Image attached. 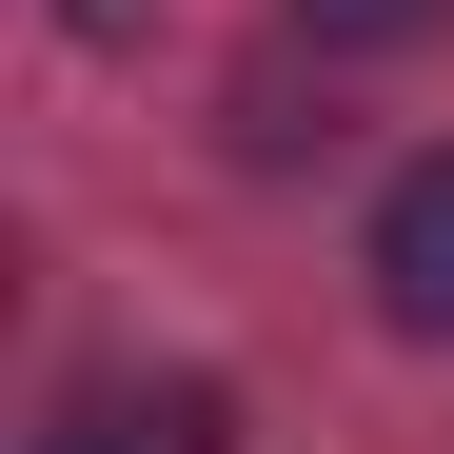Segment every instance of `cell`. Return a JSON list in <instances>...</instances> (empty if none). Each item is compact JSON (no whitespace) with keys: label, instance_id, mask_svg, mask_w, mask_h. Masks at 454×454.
<instances>
[{"label":"cell","instance_id":"cell-1","mask_svg":"<svg viewBox=\"0 0 454 454\" xmlns=\"http://www.w3.org/2000/svg\"><path fill=\"white\" fill-rule=\"evenodd\" d=\"M375 317L395 336H454V159H415L375 198Z\"/></svg>","mask_w":454,"mask_h":454},{"label":"cell","instance_id":"cell-2","mask_svg":"<svg viewBox=\"0 0 454 454\" xmlns=\"http://www.w3.org/2000/svg\"><path fill=\"white\" fill-rule=\"evenodd\" d=\"M296 20H317V40H434L454 0H296Z\"/></svg>","mask_w":454,"mask_h":454},{"label":"cell","instance_id":"cell-3","mask_svg":"<svg viewBox=\"0 0 454 454\" xmlns=\"http://www.w3.org/2000/svg\"><path fill=\"white\" fill-rule=\"evenodd\" d=\"M80 20H138V0H80Z\"/></svg>","mask_w":454,"mask_h":454}]
</instances>
